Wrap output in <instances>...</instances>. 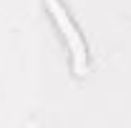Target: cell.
Wrapping results in <instances>:
<instances>
[{
    "instance_id": "cell-1",
    "label": "cell",
    "mask_w": 131,
    "mask_h": 128,
    "mask_svg": "<svg viewBox=\"0 0 131 128\" xmlns=\"http://www.w3.org/2000/svg\"><path fill=\"white\" fill-rule=\"evenodd\" d=\"M50 10H53V18L58 20V25H61V30L66 33V38H68V45L73 50V65H76V73L83 75V70H86V45H83L81 35L76 30V25H73V20L66 15V10L56 3V0H48Z\"/></svg>"
}]
</instances>
